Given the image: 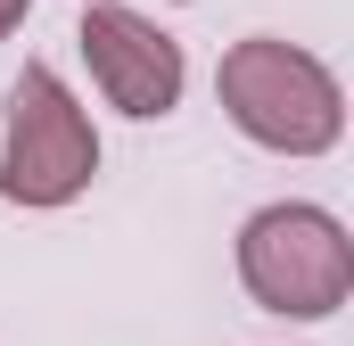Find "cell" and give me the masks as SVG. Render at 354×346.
<instances>
[{"label": "cell", "mask_w": 354, "mask_h": 346, "mask_svg": "<svg viewBox=\"0 0 354 346\" xmlns=\"http://www.w3.org/2000/svg\"><path fill=\"white\" fill-rule=\"evenodd\" d=\"M214 91H223V116L256 149H272V157H330L338 132H346V91H338V75L313 50L280 42V33L231 42L223 66H214Z\"/></svg>", "instance_id": "obj_1"}, {"label": "cell", "mask_w": 354, "mask_h": 346, "mask_svg": "<svg viewBox=\"0 0 354 346\" xmlns=\"http://www.w3.org/2000/svg\"><path fill=\"white\" fill-rule=\"evenodd\" d=\"M239 280H248V297L264 313L330 322L354 289V239L330 206H305V198L256 206L239 223Z\"/></svg>", "instance_id": "obj_2"}, {"label": "cell", "mask_w": 354, "mask_h": 346, "mask_svg": "<svg viewBox=\"0 0 354 346\" xmlns=\"http://www.w3.org/2000/svg\"><path fill=\"white\" fill-rule=\"evenodd\" d=\"M99 173V132L75 91L50 66H25L8 83V132H0V198L8 206H75Z\"/></svg>", "instance_id": "obj_3"}, {"label": "cell", "mask_w": 354, "mask_h": 346, "mask_svg": "<svg viewBox=\"0 0 354 346\" xmlns=\"http://www.w3.org/2000/svg\"><path fill=\"white\" fill-rule=\"evenodd\" d=\"M75 42H83L91 83L107 91V107H124V116H140V124L181 107V83H189V66H181V42H174V33H157L140 8L91 0Z\"/></svg>", "instance_id": "obj_4"}, {"label": "cell", "mask_w": 354, "mask_h": 346, "mask_svg": "<svg viewBox=\"0 0 354 346\" xmlns=\"http://www.w3.org/2000/svg\"><path fill=\"white\" fill-rule=\"evenodd\" d=\"M25 17H33V0H0V42H8V33H17Z\"/></svg>", "instance_id": "obj_5"}]
</instances>
